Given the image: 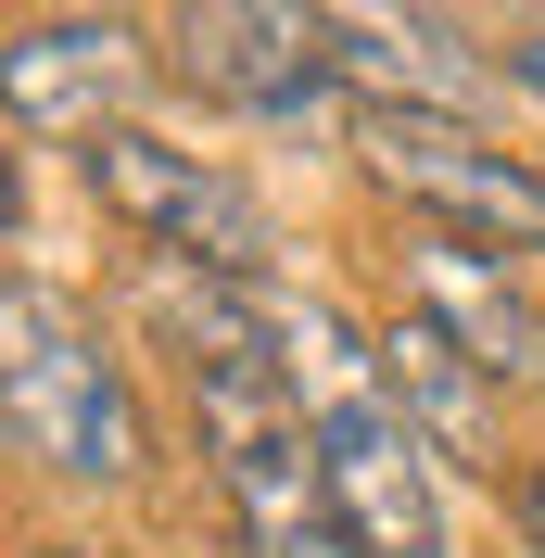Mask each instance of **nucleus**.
Returning <instances> with one entry per match:
<instances>
[{"label":"nucleus","mask_w":545,"mask_h":558,"mask_svg":"<svg viewBox=\"0 0 545 558\" xmlns=\"http://www.w3.org/2000/svg\"><path fill=\"white\" fill-rule=\"evenodd\" d=\"M267 355L292 407H305L317 457H330V495L368 558H444V508H432V445L407 432L393 381H380V343L317 292H267Z\"/></svg>","instance_id":"obj_1"},{"label":"nucleus","mask_w":545,"mask_h":558,"mask_svg":"<svg viewBox=\"0 0 545 558\" xmlns=\"http://www.w3.org/2000/svg\"><path fill=\"white\" fill-rule=\"evenodd\" d=\"M178 407H191V445H204V483H216V508H229L241 558H368L267 343L178 355Z\"/></svg>","instance_id":"obj_2"},{"label":"nucleus","mask_w":545,"mask_h":558,"mask_svg":"<svg viewBox=\"0 0 545 558\" xmlns=\"http://www.w3.org/2000/svg\"><path fill=\"white\" fill-rule=\"evenodd\" d=\"M0 418H13V457H26L38 483H140L153 470V418H140L128 368L102 355V330L64 305V292H38L26 267H13V292H0Z\"/></svg>","instance_id":"obj_3"},{"label":"nucleus","mask_w":545,"mask_h":558,"mask_svg":"<svg viewBox=\"0 0 545 558\" xmlns=\"http://www.w3.org/2000/svg\"><path fill=\"white\" fill-rule=\"evenodd\" d=\"M342 140H355L368 191H380V204H407L419 229L482 242V254H545V166H533V153H495L470 114L355 102V114H342Z\"/></svg>","instance_id":"obj_4"},{"label":"nucleus","mask_w":545,"mask_h":558,"mask_svg":"<svg viewBox=\"0 0 545 558\" xmlns=\"http://www.w3.org/2000/svg\"><path fill=\"white\" fill-rule=\"evenodd\" d=\"M76 178H89V204H102L128 242H153L166 267H204V279L267 292L279 216L254 204V178H229L216 153H178V140H153V128H102L76 153Z\"/></svg>","instance_id":"obj_5"},{"label":"nucleus","mask_w":545,"mask_h":558,"mask_svg":"<svg viewBox=\"0 0 545 558\" xmlns=\"http://www.w3.org/2000/svg\"><path fill=\"white\" fill-rule=\"evenodd\" d=\"M166 76L191 102H216V114H254V128L317 114L342 89L305 0H178L166 13Z\"/></svg>","instance_id":"obj_6"},{"label":"nucleus","mask_w":545,"mask_h":558,"mask_svg":"<svg viewBox=\"0 0 545 558\" xmlns=\"http://www.w3.org/2000/svg\"><path fill=\"white\" fill-rule=\"evenodd\" d=\"M380 381H393V407H407V432L432 445V470H470V483H508V381L482 368L470 343H444L432 317H393L380 330Z\"/></svg>","instance_id":"obj_7"},{"label":"nucleus","mask_w":545,"mask_h":558,"mask_svg":"<svg viewBox=\"0 0 545 558\" xmlns=\"http://www.w3.org/2000/svg\"><path fill=\"white\" fill-rule=\"evenodd\" d=\"M317 38H330V76L355 102H393V114H470L495 76L457 51V38L419 13V0H305Z\"/></svg>","instance_id":"obj_8"},{"label":"nucleus","mask_w":545,"mask_h":558,"mask_svg":"<svg viewBox=\"0 0 545 558\" xmlns=\"http://www.w3.org/2000/svg\"><path fill=\"white\" fill-rule=\"evenodd\" d=\"M153 76V38H128V26H102V13H51V26H26L13 38V128L26 140H89L102 128H128V89Z\"/></svg>","instance_id":"obj_9"},{"label":"nucleus","mask_w":545,"mask_h":558,"mask_svg":"<svg viewBox=\"0 0 545 558\" xmlns=\"http://www.w3.org/2000/svg\"><path fill=\"white\" fill-rule=\"evenodd\" d=\"M407 305L432 317L444 343H470L495 381H545V305H520L508 267L482 242H444V229H419L407 242Z\"/></svg>","instance_id":"obj_10"},{"label":"nucleus","mask_w":545,"mask_h":558,"mask_svg":"<svg viewBox=\"0 0 545 558\" xmlns=\"http://www.w3.org/2000/svg\"><path fill=\"white\" fill-rule=\"evenodd\" d=\"M495 495H508V533H520V558H545V457H520V470H508Z\"/></svg>","instance_id":"obj_11"},{"label":"nucleus","mask_w":545,"mask_h":558,"mask_svg":"<svg viewBox=\"0 0 545 558\" xmlns=\"http://www.w3.org/2000/svg\"><path fill=\"white\" fill-rule=\"evenodd\" d=\"M13 558H128V546H89V533H26Z\"/></svg>","instance_id":"obj_12"},{"label":"nucleus","mask_w":545,"mask_h":558,"mask_svg":"<svg viewBox=\"0 0 545 558\" xmlns=\"http://www.w3.org/2000/svg\"><path fill=\"white\" fill-rule=\"evenodd\" d=\"M508 76H520V89L545 102V38H520V64H508Z\"/></svg>","instance_id":"obj_13"}]
</instances>
